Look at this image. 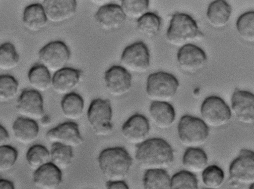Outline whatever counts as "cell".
<instances>
[{
	"label": "cell",
	"mask_w": 254,
	"mask_h": 189,
	"mask_svg": "<svg viewBox=\"0 0 254 189\" xmlns=\"http://www.w3.org/2000/svg\"><path fill=\"white\" fill-rule=\"evenodd\" d=\"M18 156V151L14 147L8 144L0 146V173H5L12 169Z\"/></svg>",
	"instance_id": "obj_38"
},
{
	"label": "cell",
	"mask_w": 254,
	"mask_h": 189,
	"mask_svg": "<svg viewBox=\"0 0 254 189\" xmlns=\"http://www.w3.org/2000/svg\"><path fill=\"white\" fill-rule=\"evenodd\" d=\"M135 159L139 168L145 171L165 170L174 161V150L164 139H148L136 146Z\"/></svg>",
	"instance_id": "obj_1"
},
{
	"label": "cell",
	"mask_w": 254,
	"mask_h": 189,
	"mask_svg": "<svg viewBox=\"0 0 254 189\" xmlns=\"http://www.w3.org/2000/svg\"><path fill=\"white\" fill-rule=\"evenodd\" d=\"M70 57L68 47L61 41L49 42L43 47L38 53L40 64L54 74L65 68Z\"/></svg>",
	"instance_id": "obj_8"
},
{
	"label": "cell",
	"mask_w": 254,
	"mask_h": 189,
	"mask_svg": "<svg viewBox=\"0 0 254 189\" xmlns=\"http://www.w3.org/2000/svg\"><path fill=\"white\" fill-rule=\"evenodd\" d=\"M10 136L7 130L0 124V146L8 144Z\"/></svg>",
	"instance_id": "obj_40"
},
{
	"label": "cell",
	"mask_w": 254,
	"mask_h": 189,
	"mask_svg": "<svg viewBox=\"0 0 254 189\" xmlns=\"http://www.w3.org/2000/svg\"><path fill=\"white\" fill-rule=\"evenodd\" d=\"M210 189L205 188V189Z\"/></svg>",
	"instance_id": "obj_45"
},
{
	"label": "cell",
	"mask_w": 254,
	"mask_h": 189,
	"mask_svg": "<svg viewBox=\"0 0 254 189\" xmlns=\"http://www.w3.org/2000/svg\"><path fill=\"white\" fill-rule=\"evenodd\" d=\"M149 113L154 124L161 129L171 127L176 119L175 109L167 102L152 101Z\"/></svg>",
	"instance_id": "obj_22"
},
{
	"label": "cell",
	"mask_w": 254,
	"mask_h": 189,
	"mask_svg": "<svg viewBox=\"0 0 254 189\" xmlns=\"http://www.w3.org/2000/svg\"><path fill=\"white\" fill-rule=\"evenodd\" d=\"M61 108L64 116L70 120H76L82 116L84 101L82 97L75 92L64 95Z\"/></svg>",
	"instance_id": "obj_26"
},
{
	"label": "cell",
	"mask_w": 254,
	"mask_h": 189,
	"mask_svg": "<svg viewBox=\"0 0 254 189\" xmlns=\"http://www.w3.org/2000/svg\"><path fill=\"white\" fill-rule=\"evenodd\" d=\"M177 58L180 68L189 74H194L201 71L207 62L205 52L192 44L180 47Z\"/></svg>",
	"instance_id": "obj_14"
},
{
	"label": "cell",
	"mask_w": 254,
	"mask_h": 189,
	"mask_svg": "<svg viewBox=\"0 0 254 189\" xmlns=\"http://www.w3.org/2000/svg\"><path fill=\"white\" fill-rule=\"evenodd\" d=\"M16 110L20 117L41 120L45 115L41 93L32 89L23 90L17 100Z\"/></svg>",
	"instance_id": "obj_11"
},
{
	"label": "cell",
	"mask_w": 254,
	"mask_h": 189,
	"mask_svg": "<svg viewBox=\"0 0 254 189\" xmlns=\"http://www.w3.org/2000/svg\"><path fill=\"white\" fill-rule=\"evenodd\" d=\"M248 189H254V184L250 186Z\"/></svg>",
	"instance_id": "obj_44"
},
{
	"label": "cell",
	"mask_w": 254,
	"mask_h": 189,
	"mask_svg": "<svg viewBox=\"0 0 254 189\" xmlns=\"http://www.w3.org/2000/svg\"><path fill=\"white\" fill-rule=\"evenodd\" d=\"M92 2L94 3V4L99 5L101 6L110 3V1L108 0H92Z\"/></svg>",
	"instance_id": "obj_42"
},
{
	"label": "cell",
	"mask_w": 254,
	"mask_h": 189,
	"mask_svg": "<svg viewBox=\"0 0 254 189\" xmlns=\"http://www.w3.org/2000/svg\"><path fill=\"white\" fill-rule=\"evenodd\" d=\"M236 28L240 37L246 42H254V12L249 11L241 15L236 22Z\"/></svg>",
	"instance_id": "obj_35"
},
{
	"label": "cell",
	"mask_w": 254,
	"mask_h": 189,
	"mask_svg": "<svg viewBox=\"0 0 254 189\" xmlns=\"http://www.w3.org/2000/svg\"><path fill=\"white\" fill-rule=\"evenodd\" d=\"M104 80L107 92L113 96H123L131 87V75L121 66L114 65L108 69L105 73Z\"/></svg>",
	"instance_id": "obj_13"
},
{
	"label": "cell",
	"mask_w": 254,
	"mask_h": 189,
	"mask_svg": "<svg viewBox=\"0 0 254 189\" xmlns=\"http://www.w3.org/2000/svg\"><path fill=\"white\" fill-rule=\"evenodd\" d=\"M231 109L240 123L251 125L254 122V95L249 91L236 89L231 97Z\"/></svg>",
	"instance_id": "obj_16"
},
{
	"label": "cell",
	"mask_w": 254,
	"mask_h": 189,
	"mask_svg": "<svg viewBox=\"0 0 254 189\" xmlns=\"http://www.w3.org/2000/svg\"><path fill=\"white\" fill-rule=\"evenodd\" d=\"M46 138L51 144L59 143L72 148L83 142L78 125L73 121L61 123L50 129Z\"/></svg>",
	"instance_id": "obj_12"
},
{
	"label": "cell",
	"mask_w": 254,
	"mask_h": 189,
	"mask_svg": "<svg viewBox=\"0 0 254 189\" xmlns=\"http://www.w3.org/2000/svg\"><path fill=\"white\" fill-rule=\"evenodd\" d=\"M178 134L181 143L187 148L200 147L206 142L209 127L201 119L186 115L178 123Z\"/></svg>",
	"instance_id": "obj_4"
},
{
	"label": "cell",
	"mask_w": 254,
	"mask_h": 189,
	"mask_svg": "<svg viewBox=\"0 0 254 189\" xmlns=\"http://www.w3.org/2000/svg\"><path fill=\"white\" fill-rule=\"evenodd\" d=\"M19 89V83L12 76L0 75V102L5 103L13 100Z\"/></svg>",
	"instance_id": "obj_37"
},
{
	"label": "cell",
	"mask_w": 254,
	"mask_h": 189,
	"mask_svg": "<svg viewBox=\"0 0 254 189\" xmlns=\"http://www.w3.org/2000/svg\"><path fill=\"white\" fill-rule=\"evenodd\" d=\"M138 32L144 36L151 38L159 33L161 26V19L156 13L148 12L136 21Z\"/></svg>",
	"instance_id": "obj_31"
},
{
	"label": "cell",
	"mask_w": 254,
	"mask_h": 189,
	"mask_svg": "<svg viewBox=\"0 0 254 189\" xmlns=\"http://www.w3.org/2000/svg\"><path fill=\"white\" fill-rule=\"evenodd\" d=\"M20 57L15 46L10 42L0 45V70L10 71L19 64Z\"/></svg>",
	"instance_id": "obj_32"
},
{
	"label": "cell",
	"mask_w": 254,
	"mask_h": 189,
	"mask_svg": "<svg viewBox=\"0 0 254 189\" xmlns=\"http://www.w3.org/2000/svg\"><path fill=\"white\" fill-rule=\"evenodd\" d=\"M203 37L196 22L190 16L178 12L172 15L166 34L169 44L181 47L201 41Z\"/></svg>",
	"instance_id": "obj_3"
},
{
	"label": "cell",
	"mask_w": 254,
	"mask_h": 189,
	"mask_svg": "<svg viewBox=\"0 0 254 189\" xmlns=\"http://www.w3.org/2000/svg\"><path fill=\"white\" fill-rule=\"evenodd\" d=\"M179 82L172 74L157 72L150 74L147 79L146 93L152 101L169 102L175 95Z\"/></svg>",
	"instance_id": "obj_5"
},
{
	"label": "cell",
	"mask_w": 254,
	"mask_h": 189,
	"mask_svg": "<svg viewBox=\"0 0 254 189\" xmlns=\"http://www.w3.org/2000/svg\"><path fill=\"white\" fill-rule=\"evenodd\" d=\"M87 118L95 135L98 137L109 136L113 128V110L110 101L100 98L93 100L87 110Z\"/></svg>",
	"instance_id": "obj_6"
},
{
	"label": "cell",
	"mask_w": 254,
	"mask_h": 189,
	"mask_svg": "<svg viewBox=\"0 0 254 189\" xmlns=\"http://www.w3.org/2000/svg\"><path fill=\"white\" fill-rule=\"evenodd\" d=\"M12 132L18 142L29 145L37 140L40 129L37 121L19 116L12 124Z\"/></svg>",
	"instance_id": "obj_21"
},
{
	"label": "cell",
	"mask_w": 254,
	"mask_h": 189,
	"mask_svg": "<svg viewBox=\"0 0 254 189\" xmlns=\"http://www.w3.org/2000/svg\"><path fill=\"white\" fill-rule=\"evenodd\" d=\"M150 129L148 120L143 115L137 113L123 124L121 134L128 143L137 146L147 139Z\"/></svg>",
	"instance_id": "obj_15"
},
{
	"label": "cell",
	"mask_w": 254,
	"mask_h": 189,
	"mask_svg": "<svg viewBox=\"0 0 254 189\" xmlns=\"http://www.w3.org/2000/svg\"><path fill=\"white\" fill-rule=\"evenodd\" d=\"M40 121H41V123L43 126H47L50 123L49 118L45 115Z\"/></svg>",
	"instance_id": "obj_43"
},
{
	"label": "cell",
	"mask_w": 254,
	"mask_h": 189,
	"mask_svg": "<svg viewBox=\"0 0 254 189\" xmlns=\"http://www.w3.org/2000/svg\"><path fill=\"white\" fill-rule=\"evenodd\" d=\"M201 173L202 181L206 188L217 189L222 186L225 180V173L218 166H207Z\"/></svg>",
	"instance_id": "obj_34"
},
{
	"label": "cell",
	"mask_w": 254,
	"mask_h": 189,
	"mask_svg": "<svg viewBox=\"0 0 254 189\" xmlns=\"http://www.w3.org/2000/svg\"><path fill=\"white\" fill-rule=\"evenodd\" d=\"M171 177L163 169L146 171L143 177L144 189H170Z\"/></svg>",
	"instance_id": "obj_29"
},
{
	"label": "cell",
	"mask_w": 254,
	"mask_h": 189,
	"mask_svg": "<svg viewBox=\"0 0 254 189\" xmlns=\"http://www.w3.org/2000/svg\"><path fill=\"white\" fill-rule=\"evenodd\" d=\"M232 14L231 5L225 0H214L208 5L206 17L210 24L217 28L225 27Z\"/></svg>",
	"instance_id": "obj_24"
},
{
	"label": "cell",
	"mask_w": 254,
	"mask_h": 189,
	"mask_svg": "<svg viewBox=\"0 0 254 189\" xmlns=\"http://www.w3.org/2000/svg\"><path fill=\"white\" fill-rule=\"evenodd\" d=\"M202 120L208 126L221 127L231 118V110L221 97L211 95L205 98L200 107Z\"/></svg>",
	"instance_id": "obj_9"
},
{
	"label": "cell",
	"mask_w": 254,
	"mask_h": 189,
	"mask_svg": "<svg viewBox=\"0 0 254 189\" xmlns=\"http://www.w3.org/2000/svg\"><path fill=\"white\" fill-rule=\"evenodd\" d=\"M41 4L48 21L56 24L71 19L77 9V2L74 0H45Z\"/></svg>",
	"instance_id": "obj_17"
},
{
	"label": "cell",
	"mask_w": 254,
	"mask_h": 189,
	"mask_svg": "<svg viewBox=\"0 0 254 189\" xmlns=\"http://www.w3.org/2000/svg\"><path fill=\"white\" fill-rule=\"evenodd\" d=\"M149 5L147 0H123L120 6L126 18L137 21L148 12Z\"/></svg>",
	"instance_id": "obj_33"
},
{
	"label": "cell",
	"mask_w": 254,
	"mask_h": 189,
	"mask_svg": "<svg viewBox=\"0 0 254 189\" xmlns=\"http://www.w3.org/2000/svg\"><path fill=\"white\" fill-rule=\"evenodd\" d=\"M27 78L32 89L40 93L51 88V73L41 64L34 65L29 69Z\"/></svg>",
	"instance_id": "obj_27"
},
{
	"label": "cell",
	"mask_w": 254,
	"mask_h": 189,
	"mask_svg": "<svg viewBox=\"0 0 254 189\" xmlns=\"http://www.w3.org/2000/svg\"><path fill=\"white\" fill-rule=\"evenodd\" d=\"M50 162L61 171L69 167L74 159L73 148L59 143L52 144Z\"/></svg>",
	"instance_id": "obj_28"
},
{
	"label": "cell",
	"mask_w": 254,
	"mask_h": 189,
	"mask_svg": "<svg viewBox=\"0 0 254 189\" xmlns=\"http://www.w3.org/2000/svg\"><path fill=\"white\" fill-rule=\"evenodd\" d=\"M150 58L147 46L142 42H136L124 49L121 56V66L130 73H145L149 67Z\"/></svg>",
	"instance_id": "obj_10"
},
{
	"label": "cell",
	"mask_w": 254,
	"mask_h": 189,
	"mask_svg": "<svg viewBox=\"0 0 254 189\" xmlns=\"http://www.w3.org/2000/svg\"><path fill=\"white\" fill-rule=\"evenodd\" d=\"M82 75L80 70L65 67L54 74L51 88L60 95H64L73 92L80 84Z\"/></svg>",
	"instance_id": "obj_19"
},
{
	"label": "cell",
	"mask_w": 254,
	"mask_h": 189,
	"mask_svg": "<svg viewBox=\"0 0 254 189\" xmlns=\"http://www.w3.org/2000/svg\"><path fill=\"white\" fill-rule=\"evenodd\" d=\"M94 18L98 26L107 32L120 29L126 19L121 6L111 3L100 6L96 11Z\"/></svg>",
	"instance_id": "obj_18"
},
{
	"label": "cell",
	"mask_w": 254,
	"mask_h": 189,
	"mask_svg": "<svg viewBox=\"0 0 254 189\" xmlns=\"http://www.w3.org/2000/svg\"><path fill=\"white\" fill-rule=\"evenodd\" d=\"M97 161L106 182L124 181L132 164L131 156L122 147L104 149L100 152Z\"/></svg>",
	"instance_id": "obj_2"
},
{
	"label": "cell",
	"mask_w": 254,
	"mask_h": 189,
	"mask_svg": "<svg viewBox=\"0 0 254 189\" xmlns=\"http://www.w3.org/2000/svg\"><path fill=\"white\" fill-rule=\"evenodd\" d=\"M0 189H15V187L11 181L0 179Z\"/></svg>",
	"instance_id": "obj_41"
},
{
	"label": "cell",
	"mask_w": 254,
	"mask_h": 189,
	"mask_svg": "<svg viewBox=\"0 0 254 189\" xmlns=\"http://www.w3.org/2000/svg\"><path fill=\"white\" fill-rule=\"evenodd\" d=\"M207 163V155L200 147L187 148L183 154L182 164L185 170L194 174L202 172Z\"/></svg>",
	"instance_id": "obj_25"
},
{
	"label": "cell",
	"mask_w": 254,
	"mask_h": 189,
	"mask_svg": "<svg viewBox=\"0 0 254 189\" xmlns=\"http://www.w3.org/2000/svg\"><path fill=\"white\" fill-rule=\"evenodd\" d=\"M26 160L28 167L35 171L50 162V150L43 145L33 144L26 153Z\"/></svg>",
	"instance_id": "obj_30"
},
{
	"label": "cell",
	"mask_w": 254,
	"mask_h": 189,
	"mask_svg": "<svg viewBox=\"0 0 254 189\" xmlns=\"http://www.w3.org/2000/svg\"><path fill=\"white\" fill-rule=\"evenodd\" d=\"M170 189H198V182L195 174L182 170L171 177Z\"/></svg>",
	"instance_id": "obj_36"
},
{
	"label": "cell",
	"mask_w": 254,
	"mask_h": 189,
	"mask_svg": "<svg viewBox=\"0 0 254 189\" xmlns=\"http://www.w3.org/2000/svg\"><path fill=\"white\" fill-rule=\"evenodd\" d=\"M106 189H129L128 185L123 181L106 182Z\"/></svg>",
	"instance_id": "obj_39"
},
{
	"label": "cell",
	"mask_w": 254,
	"mask_h": 189,
	"mask_svg": "<svg viewBox=\"0 0 254 189\" xmlns=\"http://www.w3.org/2000/svg\"><path fill=\"white\" fill-rule=\"evenodd\" d=\"M229 182L232 186H251L254 184V153L242 149L232 161L229 168Z\"/></svg>",
	"instance_id": "obj_7"
},
{
	"label": "cell",
	"mask_w": 254,
	"mask_h": 189,
	"mask_svg": "<svg viewBox=\"0 0 254 189\" xmlns=\"http://www.w3.org/2000/svg\"><path fill=\"white\" fill-rule=\"evenodd\" d=\"M22 22L24 27L32 32H37L47 25L48 20L41 4L27 5L23 10Z\"/></svg>",
	"instance_id": "obj_23"
},
{
	"label": "cell",
	"mask_w": 254,
	"mask_h": 189,
	"mask_svg": "<svg viewBox=\"0 0 254 189\" xmlns=\"http://www.w3.org/2000/svg\"><path fill=\"white\" fill-rule=\"evenodd\" d=\"M33 181L38 189H58L63 181L62 171L48 163L34 171Z\"/></svg>",
	"instance_id": "obj_20"
}]
</instances>
